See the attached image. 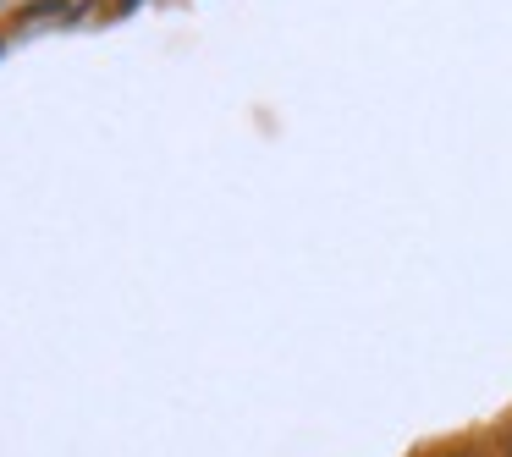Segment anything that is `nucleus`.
Listing matches in <instances>:
<instances>
[{
	"mask_svg": "<svg viewBox=\"0 0 512 457\" xmlns=\"http://www.w3.org/2000/svg\"><path fill=\"white\" fill-rule=\"evenodd\" d=\"M72 0H28V6H17V23H39V17H67Z\"/></svg>",
	"mask_w": 512,
	"mask_h": 457,
	"instance_id": "f257e3e1",
	"label": "nucleus"
},
{
	"mask_svg": "<svg viewBox=\"0 0 512 457\" xmlns=\"http://www.w3.org/2000/svg\"><path fill=\"white\" fill-rule=\"evenodd\" d=\"M507 457H512V435H507Z\"/></svg>",
	"mask_w": 512,
	"mask_h": 457,
	"instance_id": "7ed1b4c3",
	"label": "nucleus"
},
{
	"mask_svg": "<svg viewBox=\"0 0 512 457\" xmlns=\"http://www.w3.org/2000/svg\"><path fill=\"white\" fill-rule=\"evenodd\" d=\"M0 50H6V39H0Z\"/></svg>",
	"mask_w": 512,
	"mask_h": 457,
	"instance_id": "20e7f679",
	"label": "nucleus"
},
{
	"mask_svg": "<svg viewBox=\"0 0 512 457\" xmlns=\"http://www.w3.org/2000/svg\"><path fill=\"white\" fill-rule=\"evenodd\" d=\"M133 6H138V0H122V12H133Z\"/></svg>",
	"mask_w": 512,
	"mask_h": 457,
	"instance_id": "f03ea898",
	"label": "nucleus"
}]
</instances>
